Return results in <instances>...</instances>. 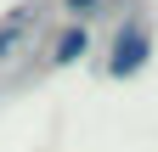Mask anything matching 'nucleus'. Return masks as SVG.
Segmentation results:
<instances>
[{
  "label": "nucleus",
  "instance_id": "f03ea898",
  "mask_svg": "<svg viewBox=\"0 0 158 152\" xmlns=\"http://www.w3.org/2000/svg\"><path fill=\"white\" fill-rule=\"evenodd\" d=\"M34 23H40V0H23V6H11L6 17H0V62H6V56L28 40V28H34Z\"/></svg>",
  "mask_w": 158,
  "mask_h": 152
},
{
  "label": "nucleus",
  "instance_id": "7ed1b4c3",
  "mask_svg": "<svg viewBox=\"0 0 158 152\" xmlns=\"http://www.w3.org/2000/svg\"><path fill=\"white\" fill-rule=\"evenodd\" d=\"M85 51H90V34L79 28V23H73V28L62 34V40L51 45V62H79V56H85Z\"/></svg>",
  "mask_w": 158,
  "mask_h": 152
},
{
  "label": "nucleus",
  "instance_id": "20e7f679",
  "mask_svg": "<svg viewBox=\"0 0 158 152\" xmlns=\"http://www.w3.org/2000/svg\"><path fill=\"white\" fill-rule=\"evenodd\" d=\"M102 0H62V11H73V17H85V11H96Z\"/></svg>",
  "mask_w": 158,
  "mask_h": 152
},
{
  "label": "nucleus",
  "instance_id": "f257e3e1",
  "mask_svg": "<svg viewBox=\"0 0 158 152\" xmlns=\"http://www.w3.org/2000/svg\"><path fill=\"white\" fill-rule=\"evenodd\" d=\"M147 56H152V34H147L141 23H124V28H118V40H113L107 73H113V79H130V73L147 68Z\"/></svg>",
  "mask_w": 158,
  "mask_h": 152
}]
</instances>
